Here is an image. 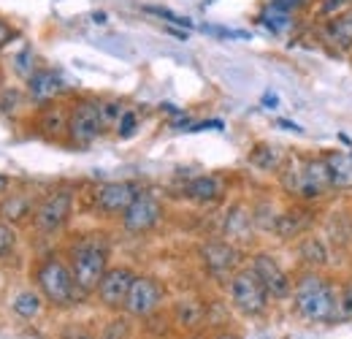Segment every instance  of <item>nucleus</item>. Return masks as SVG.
I'll list each match as a JSON object with an SVG mask.
<instances>
[{
    "mask_svg": "<svg viewBox=\"0 0 352 339\" xmlns=\"http://www.w3.org/2000/svg\"><path fill=\"white\" fill-rule=\"evenodd\" d=\"M71 274L76 280V288L82 294L98 291L103 274L109 271V242L100 234L82 236L74 247H71Z\"/></svg>",
    "mask_w": 352,
    "mask_h": 339,
    "instance_id": "nucleus-1",
    "label": "nucleus"
},
{
    "mask_svg": "<svg viewBox=\"0 0 352 339\" xmlns=\"http://www.w3.org/2000/svg\"><path fill=\"white\" fill-rule=\"evenodd\" d=\"M293 301H296V312L301 318L311 320V323H328V320H336L339 318L336 291L331 288L328 280H322L317 274H309V277H304L296 285Z\"/></svg>",
    "mask_w": 352,
    "mask_h": 339,
    "instance_id": "nucleus-2",
    "label": "nucleus"
},
{
    "mask_svg": "<svg viewBox=\"0 0 352 339\" xmlns=\"http://www.w3.org/2000/svg\"><path fill=\"white\" fill-rule=\"evenodd\" d=\"M282 185L290 196L314 201V198H322L333 187V179H331L325 158H307V161L293 163L287 174H282Z\"/></svg>",
    "mask_w": 352,
    "mask_h": 339,
    "instance_id": "nucleus-3",
    "label": "nucleus"
},
{
    "mask_svg": "<svg viewBox=\"0 0 352 339\" xmlns=\"http://www.w3.org/2000/svg\"><path fill=\"white\" fill-rule=\"evenodd\" d=\"M36 282H38V291L41 296L54 304V307H71L76 296L82 294L76 288V280L71 274V266H65L57 255H49L38 263L36 269Z\"/></svg>",
    "mask_w": 352,
    "mask_h": 339,
    "instance_id": "nucleus-4",
    "label": "nucleus"
},
{
    "mask_svg": "<svg viewBox=\"0 0 352 339\" xmlns=\"http://www.w3.org/2000/svg\"><path fill=\"white\" fill-rule=\"evenodd\" d=\"M230 301L244 315H261L268 304V291L252 269H241L230 280Z\"/></svg>",
    "mask_w": 352,
    "mask_h": 339,
    "instance_id": "nucleus-5",
    "label": "nucleus"
},
{
    "mask_svg": "<svg viewBox=\"0 0 352 339\" xmlns=\"http://www.w3.org/2000/svg\"><path fill=\"white\" fill-rule=\"evenodd\" d=\"M103 114H100V103L95 101H79L71 109V120H68V138L74 147H87L92 144L100 133H103Z\"/></svg>",
    "mask_w": 352,
    "mask_h": 339,
    "instance_id": "nucleus-6",
    "label": "nucleus"
},
{
    "mask_svg": "<svg viewBox=\"0 0 352 339\" xmlns=\"http://www.w3.org/2000/svg\"><path fill=\"white\" fill-rule=\"evenodd\" d=\"M71 209H74V196H71L68 190L49 193L44 201L36 207V214H33L36 228H38L41 234H54V231H60V228L68 223Z\"/></svg>",
    "mask_w": 352,
    "mask_h": 339,
    "instance_id": "nucleus-7",
    "label": "nucleus"
},
{
    "mask_svg": "<svg viewBox=\"0 0 352 339\" xmlns=\"http://www.w3.org/2000/svg\"><path fill=\"white\" fill-rule=\"evenodd\" d=\"M160 217H163L160 201L149 193H138L131 207L122 212V225L128 234H146L160 223Z\"/></svg>",
    "mask_w": 352,
    "mask_h": 339,
    "instance_id": "nucleus-8",
    "label": "nucleus"
},
{
    "mask_svg": "<svg viewBox=\"0 0 352 339\" xmlns=\"http://www.w3.org/2000/svg\"><path fill=\"white\" fill-rule=\"evenodd\" d=\"M160 301H163V288H160L157 280L135 277L131 285V294H128V301H125V309L135 318H146L160 307Z\"/></svg>",
    "mask_w": 352,
    "mask_h": 339,
    "instance_id": "nucleus-9",
    "label": "nucleus"
},
{
    "mask_svg": "<svg viewBox=\"0 0 352 339\" xmlns=\"http://www.w3.org/2000/svg\"><path fill=\"white\" fill-rule=\"evenodd\" d=\"M252 271L261 277V282L265 285L268 296H274V298L290 296V291H293L290 277L285 274V269L279 266V260H276L274 255H265V253L255 255V258H252Z\"/></svg>",
    "mask_w": 352,
    "mask_h": 339,
    "instance_id": "nucleus-10",
    "label": "nucleus"
},
{
    "mask_svg": "<svg viewBox=\"0 0 352 339\" xmlns=\"http://www.w3.org/2000/svg\"><path fill=\"white\" fill-rule=\"evenodd\" d=\"M133 280H135V274H133L131 269H125V266L109 269V271L103 274L100 285H98V296H100V301H103L106 307L120 309V307H125V301H128Z\"/></svg>",
    "mask_w": 352,
    "mask_h": 339,
    "instance_id": "nucleus-11",
    "label": "nucleus"
},
{
    "mask_svg": "<svg viewBox=\"0 0 352 339\" xmlns=\"http://www.w3.org/2000/svg\"><path fill=\"white\" fill-rule=\"evenodd\" d=\"M141 190L133 182H106L98 193H95V204L98 209L106 214H122L133 204V198Z\"/></svg>",
    "mask_w": 352,
    "mask_h": 339,
    "instance_id": "nucleus-12",
    "label": "nucleus"
},
{
    "mask_svg": "<svg viewBox=\"0 0 352 339\" xmlns=\"http://www.w3.org/2000/svg\"><path fill=\"white\" fill-rule=\"evenodd\" d=\"M63 90L65 87H63L60 74L52 68H36V74L28 79V95L36 103H52Z\"/></svg>",
    "mask_w": 352,
    "mask_h": 339,
    "instance_id": "nucleus-13",
    "label": "nucleus"
},
{
    "mask_svg": "<svg viewBox=\"0 0 352 339\" xmlns=\"http://www.w3.org/2000/svg\"><path fill=\"white\" fill-rule=\"evenodd\" d=\"M201 258L212 274H228L239 263V250L230 242H209V245H204Z\"/></svg>",
    "mask_w": 352,
    "mask_h": 339,
    "instance_id": "nucleus-14",
    "label": "nucleus"
},
{
    "mask_svg": "<svg viewBox=\"0 0 352 339\" xmlns=\"http://www.w3.org/2000/svg\"><path fill=\"white\" fill-rule=\"evenodd\" d=\"M222 190H225V185H222L220 176L204 174V176H195V179L187 182L184 196L192 198V201H198V204H212V201H220Z\"/></svg>",
    "mask_w": 352,
    "mask_h": 339,
    "instance_id": "nucleus-15",
    "label": "nucleus"
},
{
    "mask_svg": "<svg viewBox=\"0 0 352 339\" xmlns=\"http://www.w3.org/2000/svg\"><path fill=\"white\" fill-rule=\"evenodd\" d=\"M68 120H71V112L60 103H41V112H38V130H44L49 138H57L63 133H68Z\"/></svg>",
    "mask_w": 352,
    "mask_h": 339,
    "instance_id": "nucleus-16",
    "label": "nucleus"
},
{
    "mask_svg": "<svg viewBox=\"0 0 352 339\" xmlns=\"http://www.w3.org/2000/svg\"><path fill=\"white\" fill-rule=\"evenodd\" d=\"M30 214H36V207H33V198L30 196H25V193L3 196V201H0V220L3 223L16 225V223L28 220Z\"/></svg>",
    "mask_w": 352,
    "mask_h": 339,
    "instance_id": "nucleus-17",
    "label": "nucleus"
},
{
    "mask_svg": "<svg viewBox=\"0 0 352 339\" xmlns=\"http://www.w3.org/2000/svg\"><path fill=\"white\" fill-rule=\"evenodd\" d=\"M328 171H331V179H333V187L339 190H350L352 187V155L342 152V150H333L328 155H322Z\"/></svg>",
    "mask_w": 352,
    "mask_h": 339,
    "instance_id": "nucleus-18",
    "label": "nucleus"
},
{
    "mask_svg": "<svg viewBox=\"0 0 352 339\" xmlns=\"http://www.w3.org/2000/svg\"><path fill=\"white\" fill-rule=\"evenodd\" d=\"M322 36H325L331 43H336V46L350 49L352 46V6L347 8V11H342V14H336L333 19L325 22Z\"/></svg>",
    "mask_w": 352,
    "mask_h": 339,
    "instance_id": "nucleus-19",
    "label": "nucleus"
},
{
    "mask_svg": "<svg viewBox=\"0 0 352 339\" xmlns=\"http://www.w3.org/2000/svg\"><path fill=\"white\" fill-rule=\"evenodd\" d=\"M307 228H311V212H307V209L296 207V209L285 212L282 217H276V234L285 236V239H293V236L304 234Z\"/></svg>",
    "mask_w": 352,
    "mask_h": 339,
    "instance_id": "nucleus-20",
    "label": "nucleus"
},
{
    "mask_svg": "<svg viewBox=\"0 0 352 339\" xmlns=\"http://www.w3.org/2000/svg\"><path fill=\"white\" fill-rule=\"evenodd\" d=\"M252 223H255V217L247 212L244 207H233L230 214H228V220H225V234L230 239H247L250 231H252Z\"/></svg>",
    "mask_w": 352,
    "mask_h": 339,
    "instance_id": "nucleus-21",
    "label": "nucleus"
},
{
    "mask_svg": "<svg viewBox=\"0 0 352 339\" xmlns=\"http://www.w3.org/2000/svg\"><path fill=\"white\" fill-rule=\"evenodd\" d=\"M250 163L252 166H258V169L263 171H274L279 163H282V152H279V147H274V144H255L252 147V152H250Z\"/></svg>",
    "mask_w": 352,
    "mask_h": 339,
    "instance_id": "nucleus-22",
    "label": "nucleus"
},
{
    "mask_svg": "<svg viewBox=\"0 0 352 339\" xmlns=\"http://www.w3.org/2000/svg\"><path fill=\"white\" fill-rule=\"evenodd\" d=\"M258 22L263 25L265 30H271L274 36H282V33L293 30V17L285 14V11H276V8H271V6L258 17Z\"/></svg>",
    "mask_w": 352,
    "mask_h": 339,
    "instance_id": "nucleus-23",
    "label": "nucleus"
},
{
    "mask_svg": "<svg viewBox=\"0 0 352 339\" xmlns=\"http://www.w3.org/2000/svg\"><path fill=\"white\" fill-rule=\"evenodd\" d=\"M41 296L36 294V291H22V294H16L14 296V304H11V309L19 315V318H25V320H30V318H36L38 312H41Z\"/></svg>",
    "mask_w": 352,
    "mask_h": 339,
    "instance_id": "nucleus-24",
    "label": "nucleus"
},
{
    "mask_svg": "<svg viewBox=\"0 0 352 339\" xmlns=\"http://www.w3.org/2000/svg\"><path fill=\"white\" fill-rule=\"evenodd\" d=\"M301 255H304V260L311 263V266H322V263H328V253H325V245L320 242V239H304V245H301Z\"/></svg>",
    "mask_w": 352,
    "mask_h": 339,
    "instance_id": "nucleus-25",
    "label": "nucleus"
},
{
    "mask_svg": "<svg viewBox=\"0 0 352 339\" xmlns=\"http://www.w3.org/2000/svg\"><path fill=\"white\" fill-rule=\"evenodd\" d=\"M14 68H16V74L28 82L33 74H36V65H33V52L30 49H22L16 57H14Z\"/></svg>",
    "mask_w": 352,
    "mask_h": 339,
    "instance_id": "nucleus-26",
    "label": "nucleus"
},
{
    "mask_svg": "<svg viewBox=\"0 0 352 339\" xmlns=\"http://www.w3.org/2000/svg\"><path fill=\"white\" fill-rule=\"evenodd\" d=\"M144 11L146 14H155V17H160V19H168L171 25H179V28H192V22L190 19H184V17H179L174 11H168V8H160V6H144Z\"/></svg>",
    "mask_w": 352,
    "mask_h": 339,
    "instance_id": "nucleus-27",
    "label": "nucleus"
},
{
    "mask_svg": "<svg viewBox=\"0 0 352 339\" xmlns=\"http://www.w3.org/2000/svg\"><path fill=\"white\" fill-rule=\"evenodd\" d=\"M347 8H350V0H320L317 14H320V17L333 19L336 14H342V11H347Z\"/></svg>",
    "mask_w": 352,
    "mask_h": 339,
    "instance_id": "nucleus-28",
    "label": "nucleus"
},
{
    "mask_svg": "<svg viewBox=\"0 0 352 339\" xmlns=\"http://www.w3.org/2000/svg\"><path fill=\"white\" fill-rule=\"evenodd\" d=\"M14 245H16V234H14V228H11L8 223L0 220V258H6V255L11 253Z\"/></svg>",
    "mask_w": 352,
    "mask_h": 339,
    "instance_id": "nucleus-29",
    "label": "nucleus"
},
{
    "mask_svg": "<svg viewBox=\"0 0 352 339\" xmlns=\"http://www.w3.org/2000/svg\"><path fill=\"white\" fill-rule=\"evenodd\" d=\"M135 125H138V114L131 112V109H125V114H122L120 123H117V133H120L122 138H131L133 133H135Z\"/></svg>",
    "mask_w": 352,
    "mask_h": 339,
    "instance_id": "nucleus-30",
    "label": "nucleus"
},
{
    "mask_svg": "<svg viewBox=\"0 0 352 339\" xmlns=\"http://www.w3.org/2000/svg\"><path fill=\"white\" fill-rule=\"evenodd\" d=\"M100 114H103V123L106 125H114V123H120V117L125 114V109H122V103L109 101V103H100Z\"/></svg>",
    "mask_w": 352,
    "mask_h": 339,
    "instance_id": "nucleus-31",
    "label": "nucleus"
},
{
    "mask_svg": "<svg viewBox=\"0 0 352 339\" xmlns=\"http://www.w3.org/2000/svg\"><path fill=\"white\" fill-rule=\"evenodd\" d=\"M339 318H352V280L342 288V296H339Z\"/></svg>",
    "mask_w": 352,
    "mask_h": 339,
    "instance_id": "nucleus-32",
    "label": "nucleus"
},
{
    "mask_svg": "<svg viewBox=\"0 0 352 339\" xmlns=\"http://www.w3.org/2000/svg\"><path fill=\"white\" fill-rule=\"evenodd\" d=\"M268 6H271V8H276V11H285V14H293V11H298V8H304V6H307V0H271Z\"/></svg>",
    "mask_w": 352,
    "mask_h": 339,
    "instance_id": "nucleus-33",
    "label": "nucleus"
},
{
    "mask_svg": "<svg viewBox=\"0 0 352 339\" xmlns=\"http://www.w3.org/2000/svg\"><path fill=\"white\" fill-rule=\"evenodd\" d=\"M14 39H16V30L8 25V19H3V17H0V49H6Z\"/></svg>",
    "mask_w": 352,
    "mask_h": 339,
    "instance_id": "nucleus-34",
    "label": "nucleus"
},
{
    "mask_svg": "<svg viewBox=\"0 0 352 339\" xmlns=\"http://www.w3.org/2000/svg\"><path fill=\"white\" fill-rule=\"evenodd\" d=\"M263 106H268V109H276V106H279V98H276L274 92H265V95H263Z\"/></svg>",
    "mask_w": 352,
    "mask_h": 339,
    "instance_id": "nucleus-35",
    "label": "nucleus"
},
{
    "mask_svg": "<svg viewBox=\"0 0 352 339\" xmlns=\"http://www.w3.org/2000/svg\"><path fill=\"white\" fill-rule=\"evenodd\" d=\"M279 127H287V130H293V133H301V125H296V123H290V120H279Z\"/></svg>",
    "mask_w": 352,
    "mask_h": 339,
    "instance_id": "nucleus-36",
    "label": "nucleus"
},
{
    "mask_svg": "<svg viewBox=\"0 0 352 339\" xmlns=\"http://www.w3.org/2000/svg\"><path fill=\"white\" fill-rule=\"evenodd\" d=\"M92 19H95L98 25H103V22H106V14H103V11H95V14H92Z\"/></svg>",
    "mask_w": 352,
    "mask_h": 339,
    "instance_id": "nucleus-37",
    "label": "nucleus"
},
{
    "mask_svg": "<svg viewBox=\"0 0 352 339\" xmlns=\"http://www.w3.org/2000/svg\"><path fill=\"white\" fill-rule=\"evenodd\" d=\"M163 112H168V114H179V109L171 106V103H163Z\"/></svg>",
    "mask_w": 352,
    "mask_h": 339,
    "instance_id": "nucleus-38",
    "label": "nucleus"
},
{
    "mask_svg": "<svg viewBox=\"0 0 352 339\" xmlns=\"http://www.w3.org/2000/svg\"><path fill=\"white\" fill-rule=\"evenodd\" d=\"M220 339H233V337H220Z\"/></svg>",
    "mask_w": 352,
    "mask_h": 339,
    "instance_id": "nucleus-39",
    "label": "nucleus"
},
{
    "mask_svg": "<svg viewBox=\"0 0 352 339\" xmlns=\"http://www.w3.org/2000/svg\"><path fill=\"white\" fill-rule=\"evenodd\" d=\"M79 339H89V337H79Z\"/></svg>",
    "mask_w": 352,
    "mask_h": 339,
    "instance_id": "nucleus-40",
    "label": "nucleus"
}]
</instances>
